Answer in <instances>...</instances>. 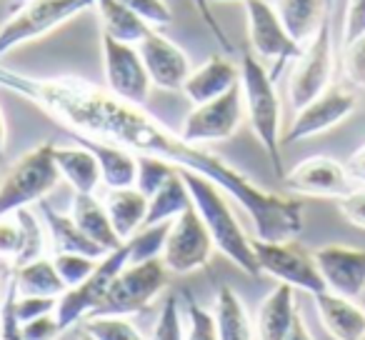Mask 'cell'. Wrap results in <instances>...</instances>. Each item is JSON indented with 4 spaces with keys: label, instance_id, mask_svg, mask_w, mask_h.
Masks as SVG:
<instances>
[{
    "label": "cell",
    "instance_id": "2e32d148",
    "mask_svg": "<svg viewBox=\"0 0 365 340\" xmlns=\"http://www.w3.org/2000/svg\"><path fill=\"white\" fill-rule=\"evenodd\" d=\"M138 53H140L145 71L153 81V88L160 91H182L185 81H188L190 71V58L180 46L163 36L158 28H150L148 36L138 43Z\"/></svg>",
    "mask_w": 365,
    "mask_h": 340
},
{
    "label": "cell",
    "instance_id": "277c9868",
    "mask_svg": "<svg viewBox=\"0 0 365 340\" xmlns=\"http://www.w3.org/2000/svg\"><path fill=\"white\" fill-rule=\"evenodd\" d=\"M53 150H56L53 143H41L23 153L6 173L0 175V215L41 203L61 183V170L56 165Z\"/></svg>",
    "mask_w": 365,
    "mask_h": 340
},
{
    "label": "cell",
    "instance_id": "7a4b0ae2",
    "mask_svg": "<svg viewBox=\"0 0 365 340\" xmlns=\"http://www.w3.org/2000/svg\"><path fill=\"white\" fill-rule=\"evenodd\" d=\"M180 175H182V180H185V185H188L193 208L198 210V215L203 218L215 248H218L230 263L238 265L248 278L263 275L260 273L258 258H255L253 240L245 235L243 225L235 218L233 208H230V203H228V193H225L215 180L205 178V175H200V173H193V170L180 168Z\"/></svg>",
    "mask_w": 365,
    "mask_h": 340
},
{
    "label": "cell",
    "instance_id": "4dcf8cb0",
    "mask_svg": "<svg viewBox=\"0 0 365 340\" xmlns=\"http://www.w3.org/2000/svg\"><path fill=\"white\" fill-rule=\"evenodd\" d=\"M178 173V165L163 160V158L153 155H138V175H135V188L140 190L145 198L155 195L173 175Z\"/></svg>",
    "mask_w": 365,
    "mask_h": 340
},
{
    "label": "cell",
    "instance_id": "c3c4849f",
    "mask_svg": "<svg viewBox=\"0 0 365 340\" xmlns=\"http://www.w3.org/2000/svg\"><path fill=\"white\" fill-rule=\"evenodd\" d=\"M8 148V125H6V115H3V108H0V158L6 155Z\"/></svg>",
    "mask_w": 365,
    "mask_h": 340
},
{
    "label": "cell",
    "instance_id": "bcb514c9",
    "mask_svg": "<svg viewBox=\"0 0 365 340\" xmlns=\"http://www.w3.org/2000/svg\"><path fill=\"white\" fill-rule=\"evenodd\" d=\"M348 173H350V178H353V183H360L365 188V145H360L358 150L350 155V160H348Z\"/></svg>",
    "mask_w": 365,
    "mask_h": 340
},
{
    "label": "cell",
    "instance_id": "f546056e",
    "mask_svg": "<svg viewBox=\"0 0 365 340\" xmlns=\"http://www.w3.org/2000/svg\"><path fill=\"white\" fill-rule=\"evenodd\" d=\"M190 205H193L190 190H188V185H185V180H182L180 168H178V173L173 175L155 195L148 198V215L143 225L170 223V220H175L180 213H185Z\"/></svg>",
    "mask_w": 365,
    "mask_h": 340
},
{
    "label": "cell",
    "instance_id": "5bb4252c",
    "mask_svg": "<svg viewBox=\"0 0 365 340\" xmlns=\"http://www.w3.org/2000/svg\"><path fill=\"white\" fill-rule=\"evenodd\" d=\"M358 108V96L350 88L343 86H330L320 93L318 98L295 110V118L290 128L283 135V145H293V143L308 140V138L323 135V133L333 130L335 125L353 115Z\"/></svg>",
    "mask_w": 365,
    "mask_h": 340
},
{
    "label": "cell",
    "instance_id": "ba28073f",
    "mask_svg": "<svg viewBox=\"0 0 365 340\" xmlns=\"http://www.w3.org/2000/svg\"><path fill=\"white\" fill-rule=\"evenodd\" d=\"M333 68H335L333 31H330V16H325L318 33L305 43L300 56L295 58V68L290 73V83H288L290 105L295 110H300L313 98H318L325 88L333 86Z\"/></svg>",
    "mask_w": 365,
    "mask_h": 340
},
{
    "label": "cell",
    "instance_id": "f35d334b",
    "mask_svg": "<svg viewBox=\"0 0 365 340\" xmlns=\"http://www.w3.org/2000/svg\"><path fill=\"white\" fill-rule=\"evenodd\" d=\"M120 3H125L140 21L158 31L173 23V8L168 6V0H120Z\"/></svg>",
    "mask_w": 365,
    "mask_h": 340
},
{
    "label": "cell",
    "instance_id": "4316f807",
    "mask_svg": "<svg viewBox=\"0 0 365 340\" xmlns=\"http://www.w3.org/2000/svg\"><path fill=\"white\" fill-rule=\"evenodd\" d=\"M273 8L300 46H305L318 33V28L323 26L325 16H328L325 0H275Z\"/></svg>",
    "mask_w": 365,
    "mask_h": 340
},
{
    "label": "cell",
    "instance_id": "9c48e42d",
    "mask_svg": "<svg viewBox=\"0 0 365 340\" xmlns=\"http://www.w3.org/2000/svg\"><path fill=\"white\" fill-rule=\"evenodd\" d=\"M128 263H130V248H128V243H123L120 248L103 255V258L98 260L96 270H93L83 283H78L76 288H68L66 293L58 298V308H56V318H58V323H61V328L68 330L71 325H76L78 320L88 318V315L98 308V303L106 298L110 283Z\"/></svg>",
    "mask_w": 365,
    "mask_h": 340
},
{
    "label": "cell",
    "instance_id": "3957f363",
    "mask_svg": "<svg viewBox=\"0 0 365 340\" xmlns=\"http://www.w3.org/2000/svg\"><path fill=\"white\" fill-rule=\"evenodd\" d=\"M240 91H243L245 118L253 128L255 138L263 145L268 155L273 173L278 178L285 175L283 168V133H280V98L275 91V78L270 76L268 68L260 63V58L253 51H245L240 58Z\"/></svg>",
    "mask_w": 365,
    "mask_h": 340
},
{
    "label": "cell",
    "instance_id": "ab89813d",
    "mask_svg": "<svg viewBox=\"0 0 365 340\" xmlns=\"http://www.w3.org/2000/svg\"><path fill=\"white\" fill-rule=\"evenodd\" d=\"M343 66H345V78L350 81V86L365 91V36L345 46Z\"/></svg>",
    "mask_w": 365,
    "mask_h": 340
},
{
    "label": "cell",
    "instance_id": "d6a6232c",
    "mask_svg": "<svg viewBox=\"0 0 365 340\" xmlns=\"http://www.w3.org/2000/svg\"><path fill=\"white\" fill-rule=\"evenodd\" d=\"M168 228L170 223H158V225H143L133 238H128V248H130V263H143V260H153L163 255V245L168 238Z\"/></svg>",
    "mask_w": 365,
    "mask_h": 340
},
{
    "label": "cell",
    "instance_id": "484cf974",
    "mask_svg": "<svg viewBox=\"0 0 365 340\" xmlns=\"http://www.w3.org/2000/svg\"><path fill=\"white\" fill-rule=\"evenodd\" d=\"M215 330L218 340H255V323L240 295L230 285H220L215 293Z\"/></svg>",
    "mask_w": 365,
    "mask_h": 340
},
{
    "label": "cell",
    "instance_id": "44dd1931",
    "mask_svg": "<svg viewBox=\"0 0 365 340\" xmlns=\"http://www.w3.org/2000/svg\"><path fill=\"white\" fill-rule=\"evenodd\" d=\"M76 135V143L86 145L88 150L96 155L98 165H101V178L108 188H133L138 175V155L120 145H113L106 140H96V138Z\"/></svg>",
    "mask_w": 365,
    "mask_h": 340
},
{
    "label": "cell",
    "instance_id": "8992f818",
    "mask_svg": "<svg viewBox=\"0 0 365 340\" xmlns=\"http://www.w3.org/2000/svg\"><path fill=\"white\" fill-rule=\"evenodd\" d=\"M168 275H170V270L165 268L163 258L128 263L115 275L106 298L98 303V308L91 315H125L128 318V315L143 313L165 290Z\"/></svg>",
    "mask_w": 365,
    "mask_h": 340
},
{
    "label": "cell",
    "instance_id": "681fc988",
    "mask_svg": "<svg viewBox=\"0 0 365 340\" xmlns=\"http://www.w3.org/2000/svg\"><path fill=\"white\" fill-rule=\"evenodd\" d=\"M26 3H28V0H13V8H11V11H18V8L26 6Z\"/></svg>",
    "mask_w": 365,
    "mask_h": 340
},
{
    "label": "cell",
    "instance_id": "7dc6e473",
    "mask_svg": "<svg viewBox=\"0 0 365 340\" xmlns=\"http://www.w3.org/2000/svg\"><path fill=\"white\" fill-rule=\"evenodd\" d=\"M283 340H315L313 338V333L308 330V325H305V320H303V315H295V323H293V328L288 330V335H285Z\"/></svg>",
    "mask_w": 365,
    "mask_h": 340
},
{
    "label": "cell",
    "instance_id": "1f68e13d",
    "mask_svg": "<svg viewBox=\"0 0 365 340\" xmlns=\"http://www.w3.org/2000/svg\"><path fill=\"white\" fill-rule=\"evenodd\" d=\"M86 333L96 340H148L125 315H91L86 318Z\"/></svg>",
    "mask_w": 365,
    "mask_h": 340
},
{
    "label": "cell",
    "instance_id": "d6986e66",
    "mask_svg": "<svg viewBox=\"0 0 365 340\" xmlns=\"http://www.w3.org/2000/svg\"><path fill=\"white\" fill-rule=\"evenodd\" d=\"M240 83V68L235 66L230 58L220 56H210L203 66L193 68L182 86V93L188 98L193 105H200V103H208L213 98L228 93L230 88H235Z\"/></svg>",
    "mask_w": 365,
    "mask_h": 340
},
{
    "label": "cell",
    "instance_id": "9a60e30c",
    "mask_svg": "<svg viewBox=\"0 0 365 340\" xmlns=\"http://www.w3.org/2000/svg\"><path fill=\"white\" fill-rule=\"evenodd\" d=\"M280 180H283L288 193L308 195V198L340 200L355 190L348 168L328 155H313L308 160L298 163Z\"/></svg>",
    "mask_w": 365,
    "mask_h": 340
},
{
    "label": "cell",
    "instance_id": "ac0fdd59",
    "mask_svg": "<svg viewBox=\"0 0 365 340\" xmlns=\"http://www.w3.org/2000/svg\"><path fill=\"white\" fill-rule=\"evenodd\" d=\"M320 325L333 340H365V308L345 295L323 293L313 295Z\"/></svg>",
    "mask_w": 365,
    "mask_h": 340
},
{
    "label": "cell",
    "instance_id": "74e56055",
    "mask_svg": "<svg viewBox=\"0 0 365 340\" xmlns=\"http://www.w3.org/2000/svg\"><path fill=\"white\" fill-rule=\"evenodd\" d=\"M16 300H18V288H16V280L11 278L8 280L6 295H3V303H0V340H26L23 323L16 310Z\"/></svg>",
    "mask_w": 365,
    "mask_h": 340
},
{
    "label": "cell",
    "instance_id": "8d00e7d4",
    "mask_svg": "<svg viewBox=\"0 0 365 340\" xmlns=\"http://www.w3.org/2000/svg\"><path fill=\"white\" fill-rule=\"evenodd\" d=\"M150 340H185V330H182L180 308H178L175 295H168L163 300V308L158 313V323L153 328Z\"/></svg>",
    "mask_w": 365,
    "mask_h": 340
},
{
    "label": "cell",
    "instance_id": "7c38bea8",
    "mask_svg": "<svg viewBox=\"0 0 365 340\" xmlns=\"http://www.w3.org/2000/svg\"><path fill=\"white\" fill-rule=\"evenodd\" d=\"M245 16H248V41L253 53L260 61L273 63L270 76H278L285 61L298 58L303 46L288 33L285 23L280 21L278 11L268 0H245Z\"/></svg>",
    "mask_w": 365,
    "mask_h": 340
},
{
    "label": "cell",
    "instance_id": "ee69618b",
    "mask_svg": "<svg viewBox=\"0 0 365 340\" xmlns=\"http://www.w3.org/2000/svg\"><path fill=\"white\" fill-rule=\"evenodd\" d=\"M193 6H195V11H198L200 21L205 23V28H208V31L215 36V41H218V46L223 48L225 53H233V51H235V46H233V43H230V38H228V33H225V28L220 26L218 18H215V13H213V3H210V0H193Z\"/></svg>",
    "mask_w": 365,
    "mask_h": 340
},
{
    "label": "cell",
    "instance_id": "f1b7e54d",
    "mask_svg": "<svg viewBox=\"0 0 365 340\" xmlns=\"http://www.w3.org/2000/svg\"><path fill=\"white\" fill-rule=\"evenodd\" d=\"M16 280L18 295H53V298H61L66 293V283L58 275L56 263L53 258H36L31 263L16 265L11 275Z\"/></svg>",
    "mask_w": 365,
    "mask_h": 340
},
{
    "label": "cell",
    "instance_id": "d590c367",
    "mask_svg": "<svg viewBox=\"0 0 365 340\" xmlns=\"http://www.w3.org/2000/svg\"><path fill=\"white\" fill-rule=\"evenodd\" d=\"M185 313H188V330H185V340H218V330H215L213 313L203 308L193 295L185 290Z\"/></svg>",
    "mask_w": 365,
    "mask_h": 340
},
{
    "label": "cell",
    "instance_id": "7bdbcfd3",
    "mask_svg": "<svg viewBox=\"0 0 365 340\" xmlns=\"http://www.w3.org/2000/svg\"><path fill=\"white\" fill-rule=\"evenodd\" d=\"M365 36V0H348L343 23V41L345 46Z\"/></svg>",
    "mask_w": 365,
    "mask_h": 340
},
{
    "label": "cell",
    "instance_id": "6da1fadb",
    "mask_svg": "<svg viewBox=\"0 0 365 340\" xmlns=\"http://www.w3.org/2000/svg\"><path fill=\"white\" fill-rule=\"evenodd\" d=\"M0 88L26 98L71 133L120 145L135 155H153L215 180L250 215L255 238L293 240L303 233V200L260 188L223 155L182 140L143 105L128 103L76 76L41 78L0 66Z\"/></svg>",
    "mask_w": 365,
    "mask_h": 340
},
{
    "label": "cell",
    "instance_id": "f907efd6",
    "mask_svg": "<svg viewBox=\"0 0 365 340\" xmlns=\"http://www.w3.org/2000/svg\"><path fill=\"white\" fill-rule=\"evenodd\" d=\"M210 3H235V0H210ZM240 3H245V0H240Z\"/></svg>",
    "mask_w": 365,
    "mask_h": 340
},
{
    "label": "cell",
    "instance_id": "b9f144b4",
    "mask_svg": "<svg viewBox=\"0 0 365 340\" xmlns=\"http://www.w3.org/2000/svg\"><path fill=\"white\" fill-rule=\"evenodd\" d=\"M61 333H66V330L61 328L56 313L41 315V318H33V320H28V323H23V335H26V340H58Z\"/></svg>",
    "mask_w": 365,
    "mask_h": 340
},
{
    "label": "cell",
    "instance_id": "5b68a950",
    "mask_svg": "<svg viewBox=\"0 0 365 340\" xmlns=\"http://www.w3.org/2000/svg\"><path fill=\"white\" fill-rule=\"evenodd\" d=\"M96 3L98 0H28L18 11H11V18L0 26V58L26 43L46 38L56 28L96 8Z\"/></svg>",
    "mask_w": 365,
    "mask_h": 340
},
{
    "label": "cell",
    "instance_id": "4fadbf2b",
    "mask_svg": "<svg viewBox=\"0 0 365 340\" xmlns=\"http://www.w3.org/2000/svg\"><path fill=\"white\" fill-rule=\"evenodd\" d=\"M103 51V73H106V88L128 103L143 105L153 91V81L145 71L138 46L120 43L115 38L101 33Z\"/></svg>",
    "mask_w": 365,
    "mask_h": 340
},
{
    "label": "cell",
    "instance_id": "f6af8a7d",
    "mask_svg": "<svg viewBox=\"0 0 365 340\" xmlns=\"http://www.w3.org/2000/svg\"><path fill=\"white\" fill-rule=\"evenodd\" d=\"M338 208H340L343 218L348 220L350 225L365 230V188L353 190V193H348L345 198H340Z\"/></svg>",
    "mask_w": 365,
    "mask_h": 340
},
{
    "label": "cell",
    "instance_id": "7402d4cb",
    "mask_svg": "<svg viewBox=\"0 0 365 340\" xmlns=\"http://www.w3.org/2000/svg\"><path fill=\"white\" fill-rule=\"evenodd\" d=\"M38 210H41V218H43V223H46L53 253H86V255H93V258H103V255H106V250H103L101 245L93 243V240L78 228L73 215L58 213V210L48 203V198L38 203Z\"/></svg>",
    "mask_w": 365,
    "mask_h": 340
},
{
    "label": "cell",
    "instance_id": "d4e9b609",
    "mask_svg": "<svg viewBox=\"0 0 365 340\" xmlns=\"http://www.w3.org/2000/svg\"><path fill=\"white\" fill-rule=\"evenodd\" d=\"M103 203H106L110 223L123 243H125L128 238H133V235L143 228V223H145L148 198L135 185H133V188H110Z\"/></svg>",
    "mask_w": 365,
    "mask_h": 340
},
{
    "label": "cell",
    "instance_id": "60d3db41",
    "mask_svg": "<svg viewBox=\"0 0 365 340\" xmlns=\"http://www.w3.org/2000/svg\"><path fill=\"white\" fill-rule=\"evenodd\" d=\"M58 308V298L53 295H18L16 300V310L21 323H28L33 318H41V315L56 313Z\"/></svg>",
    "mask_w": 365,
    "mask_h": 340
},
{
    "label": "cell",
    "instance_id": "836d02e7",
    "mask_svg": "<svg viewBox=\"0 0 365 340\" xmlns=\"http://www.w3.org/2000/svg\"><path fill=\"white\" fill-rule=\"evenodd\" d=\"M23 250H26V225H23L21 215H0V260H11L16 265Z\"/></svg>",
    "mask_w": 365,
    "mask_h": 340
},
{
    "label": "cell",
    "instance_id": "603a6c76",
    "mask_svg": "<svg viewBox=\"0 0 365 340\" xmlns=\"http://www.w3.org/2000/svg\"><path fill=\"white\" fill-rule=\"evenodd\" d=\"M71 215L78 223V228L93 240V243L101 245L106 253L120 248L123 240L118 238L115 228L110 223V215L106 210V203L96 198V193H76L73 195Z\"/></svg>",
    "mask_w": 365,
    "mask_h": 340
},
{
    "label": "cell",
    "instance_id": "30bf717a",
    "mask_svg": "<svg viewBox=\"0 0 365 340\" xmlns=\"http://www.w3.org/2000/svg\"><path fill=\"white\" fill-rule=\"evenodd\" d=\"M245 120V105H243V91L240 83L230 88L228 93L213 98L208 103L193 105V110L185 115L180 125L182 140L193 145H205V143H220L228 140L238 133V128Z\"/></svg>",
    "mask_w": 365,
    "mask_h": 340
},
{
    "label": "cell",
    "instance_id": "e575fe53",
    "mask_svg": "<svg viewBox=\"0 0 365 340\" xmlns=\"http://www.w3.org/2000/svg\"><path fill=\"white\" fill-rule=\"evenodd\" d=\"M98 260L101 258H93L86 253H53V263H56V270L66 283V288H76L78 283H83L96 270Z\"/></svg>",
    "mask_w": 365,
    "mask_h": 340
},
{
    "label": "cell",
    "instance_id": "52a82bcc",
    "mask_svg": "<svg viewBox=\"0 0 365 340\" xmlns=\"http://www.w3.org/2000/svg\"><path fill=\"white\" fill-rule=\"evenodd\" d=\"M255 258H258L260 273L270 275L278 283H285L295 290H305L310 295L323 293L325 280L315 263V255L298 240H253Z\"/></svg>",
    "mask_w": 365,
    "mask_h": 340
},
{
    "label": "cell",
    "instance_id": "83f0119b",
    "mask_svg": "<svg viewBox=\"0 0 365 340\" xmlns=\"http://www.w3.org/2000/svg\"><path fill=\"white\" fill-rule=\"evenodd\" d=\"M96 11H98V18H101L103 33L120 43L138 46V43L148 36V31H150V26H148L145 21H140V18H138L125 3H120V0H98Z\"/></svg>",
    "mask_w": 365,
    "mask_h": 340
},
{
    "label": "cell",
    "instance_id": "816d5d0a",
    "mask_svg": "<svg viewBox=\"0 0 365 340\" xmlns=\"http://www.w3.org/2000/svg\"><path fill=\"white\" fill-rule=\"evenodd\" d=\"M81 340H96V338H93L91 333H83V335H81Z\"/></svg>",
    "mask_w": 365,
    "mask_h": 340
},
{
    "label": "cell",
    "instance_id": "f5cc1de1",
    "mask_svg": "<svg viewBox=\"0 0 365 340\" xmlns=\"http://www.w3.org/2000/svg\"><path fill=\"white\" fill-rule=\"evenodd\" d=\"M360 300H363V308H365V290H363V295H360Z\"/></svg>",
    "mask_w": 365,
    "mask_h": 340
},
{
    "label": "cell",
    "instance_id": "cb8c5ba5",
    "mask_svg": "<svg viewBox=\"0 0 365 340\" xmlns=\"http://www.w3.org/2000/svg\"><path fill=\"white\" fill-rule=\"evenodd\" d=\"M56 165L61 170V178L71 183L76 193H96L101 178V165H98L96 155L88 150L86 145L76 143V145H56L53 150Z\"/></svg>",
    "mask_w": 365,
    "mask_h": 340
},
{
    "label": "cell",
    "instance_id": "8fae6325",
    "mask_svg": "<svg viewBox=\"0 0 365 340\" xmlns=\"http://www.w3.org/2000/svg\"><path fill=\"white\" fill-rule=\"evenodd\" d=\"M213 250L215 243L210 238L208 228H205L203 218L190 205L185 213H180L175 220H170L160 258L170 273L190 275L210 263Z\"/></svg>",
    "mask_w": 365,
    "mask_h": 340
},
{
    "label": "cell",
    "instance_id": "e0dca14e",
    "mask_svg": "<svg viewBox=\"0 0 365 340\" xmlns=\"http://www.w3.org/2000/svg\"><path fill=\"white\" fill-rule=\"evenodd\" d=\"M315 263L330 293L360 298L365 290V250L353 245L330 243L315 250Z\"/></svg>",
    "mask_w": 365,
    "mask_h": 340
},
{
    "label": "cell",
    "instance_id": "ffe728a7",
    "mask_svg": "<svg viewBox=\"0 0 365 340\" xmlns=\"http://www.w3.org/2000/svg\"><path fill=\"white\" fill-rule=\"evenodd\" d=\"M295 288L285 283H278L268 295L263 298L255 315V340H283L288 330L293 328L295 315Z\"/></svg>",
    "mask_w": 365,
    "mask_h": 340
}]
</instances>
